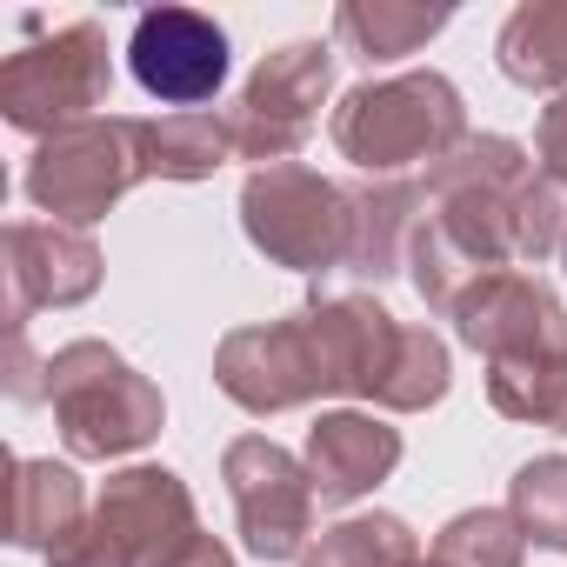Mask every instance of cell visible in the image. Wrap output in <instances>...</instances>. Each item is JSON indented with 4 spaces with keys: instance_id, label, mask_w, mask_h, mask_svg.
I'll return each instance as SVG.
<instances>
[{
    "instance_id": "1",
    "label": "cell",
    "mask_w": 567,
    "mask_h": 567,
    "mask_svg": "<svg viewBox=\"0 0 567 567\" xmlns=\"http://www.w3.org/2000/svg\"><path fill=\"white\" fill-rule=\"evenodd\" d=\"M560 187L527 161V147L507 134H467L427 174V214L408 247V280L434 315H454L481 274L540 267L547 254H560Z\"/></svg>"
},
{
    "instance_id": "2",
    "label": "cell",
    "mask_w": 567,
    "mask_h": 567,
    "mask_svg": "<svg viewBox=\"0 0 567 567\" xmlns=\"http://www.w3.org/2000/svg\"><path fill=\"white\" fill-rule=\"evenodd\" d=\"M341 161H354L368 181H414V167H441L467 141V101L447 74H394V81H361L341 94L328 121Z\"/></svg>"
},
{
    "instance_id": "3",
    "label": "cell",
    "mask_w": 567,
    "mask_h": 567,
    "mask_svg": "<svg viewBox=\"0 0 567 567\" xmlns=\"http://www.w3.org/2000/svg\"><path fill=\"white\" fill-rule=\"evenodd\" d=\"M48 408L74 461H121L161 441L167 401L161 388L107 341H68L48 354Z\"/></svg>"
},
{
    "instance_id": "4",
    "label": "cell",
    "mask_w": 567,
    "mask_h": 567,
    "mask_svg": "<svg viewBox=\"0 0 567 567\" xmlns=\"http://www.w3.org/2000/svg\"><path fill=\"white\" fill-rule=\"evenodd\" d=\"M240 227L247 240L288 274H334L354 254V194L308 161L254 167L240 187Z\"/></svg>"
},
{
    "instance_id": "5",
    "label": "cell",
    "mask_w": 567,
    "mask_h": 567,
    "mask_svg": "<svg viewBox=\"0 0 567 567\" xmlns=\"http://www.w3.org/2000/svg\"><path fill=\"white\" fill-rule=\"evenodd\" d=\"M107 94H114V48L101 21H68L48 41H28L21 54L0 61V114L34 141L101 121Z\"/></svg>"
},
{
    "instance_id": "6",
    "label": "cell",
    "mask_w": 567,
    "mask_h": 567,
    "mask_svg": "<svg viewBox=\"0 0 567 567\" xmlns=\"http://www.w3.org/2000/svg\"><path fill=\"white\" fill-rule=\"evenodd\" d=\"M141 181H147L141 121H127V114H101V121H81V127L41 141L28 154V174H21L28 200L41 214H54L61 227H81V234L94 220H107L127 200V187H141Z\"/></svg>"
},
{
    "instance_id": "7",
    "label": "cell",
    "mask_w": 567,
    "mask_h": 567,
    "mask_svg": "<svg viewBox=\"0 0 567 567\" xmlns=\"http://www.w3.org/2000/svg\"><path fill=\"white\" fill-rule=\"evenodd\" d=\"M334 87V48L328 41H288L260 54V68L247 74L240 101L227 107L234 121V154L254 167H280L295 161L321 121V101Z\"/></svg>"
},
{
    "instance_id": "8",
    "label": "cell",
    "mask_w": 567,
    "mask_h": 567,
    "mask_svg": "<svg viewBox=\"0 0 567 567\" xmlns=\"http://www.w3.org/2000/svg\"><path fill=\"white\" fill-rule=\"evenodd\" d=\"M220 481L234 494V520L254 560H301L315 547V474L267 434H240L220 454Z\"/></svg>"
},
{
    "instance_id": "9",
    "label": "cell",
    "mask_w": 567,
    "mask_h": 567,
    "mask_svg": "<svg viewBox=\"0 0 567 567\" xmlns=\"http://www.w3.org/2000/svg\"><path fill=\"white\" fill-rule=\"evenodd\" d=\"M214 388L240 414H288V408L328 401V368H321V341H315L308 308L220 334V348H214Z\"/></svg>"
},
{
    "instance_id": "10",
    "label": "cell",
    "mask_w": 567,
    "mask_h": 567,
    "mask_svg": "<svg viewBox=\"0 0 567 567\" xmlns=\"http://www.w3.org/2000/svg\"><path fill=\"white\" fill-rule=\"evenodd\" d=\"M447 321L487 368H534V361H560L567 354V308L527 267L481 274L474 288L454 301Z\"/></svg>"
},
{
    "instance_id": "11",
    "label": "cell",
    "mask_w": 567,
    "mask_h": 567,
    "mask_svg": "<svg viewBox=\"0 0 567 567\" xmlns=\"http://www.w3.org/2000/svg\"><path fill=\"white\" fill-rule=\"evenodd\" d=\"M227 28L200 8H147L127 41V68L141 94H154L167 114L207 107L227 87Z\"/></svg>"
},
{
    "instance_id": "12",
    "label": "cell",
    "mask_w": 567,
    "mask_h": 567,
    "mask_svg": "<svg viewBox=\"0 0 567 567\" xmlns=\"http://www.w3.org/2000/svg\"><path fill=\"white\" fill-rule=\"evenodd\" d=\"M101 540L127 560V567H174L194 540H200V514H194V494L174 467H121L107 474V487L94 494V514Z\"/></svg>"
},
{
    "instance_id": "13",
    "label": "cell",
    "mask_w": 567,
    "mask_h": 567,
    "mask_svg": "<svg viewBox=\"0 0 567 567\" xmlns=\"http://www.w3.org/2000/svg\"><path fill=\"white\" fill-rule=\"evenodd\" d=\"M101 288V247L61 220H14L8 227V334H28L41 308H81Z\"/></svg>"
},
{
    "instance_id": "14",
    "label": "cell",
    "mask_w": 567,
    "mask_h": 567,
    "mask_svg": "<svg viewBox=\"0 0 567 567\" xmlns=\"http://www.w3.org/2000/svg\"><path fill=\"white\" fill-rule=\"evenodd\" d=\"M308 321L321 341L328 394H361L381 408L394 361H401V341H408V321H394L374 295H321V301H308Z\"/></svg>"
},
{
    "instance_id": "15",
    "label": "cell",
    "mask_w": 567,
    "mask_h": 567,
    "mask_svg": "<svg viewBox=\"0 0 567 567\" xmlns=\"http://www.w3.org/2000/svg\"><path fill=\"white\" fill-rule=\"evenodd\" d=\"M308 474H315V494L328 507H348L361 494H374L394 467H401V427H388L381 414H354V408H334L308 427Z\"/></svg>"
},
{
    "instance_id": "16",
    "label": "cell",
    "mask_w": 567,
    "mask_h": 567,
    "mask_svg": "<svg viewBox=\"0 0 567 567\" xmlns=\"http://www.w3.org/2000/svg\"><path fill=\"white\" fill-rule=\"evenodd\" d=\"M354 254L348 274L361 280H394L408 274L414 227L427 214V181H354Z\"/></svg>"
},
{
    "instance_id": "17",
    "label": "cell",
    "mask_w": 567,
    "mask_h": 567,
    "mask_svg": "<svg viewBox=\"0 0 567 567\" xmlns=\"http://www.w3.org/2000/svg\"><path fill=\"white\" fill-rule=\"evenodd\" d=\"M87 487L68 461L48 454H21L14 461V507H8V540L28 554H54L81 520H87Z\"/></svg>"
},
{
    "instance_id": "18",
    "label": "cell",
    "mask_w": 567,
    "mask_h": 567,
    "mask_svg": "<svg viewBox=\"0 0 567 567\" xmlns=\"http://www.w3.org/2000/svg\"><path fill=\"white\" fill-rule=\"evenodd\" d=\"M234 154V121L214 107H187V114H154L141 121V167L147 181H214Z\"/></svg>"
},
{
    "instance_id": "19",
    "label": "cell",
    "mask_w": 567,
    "mask_h": 567,
    "mask_svg": "<svg viewBox=\"0 0 567 567\" xmlns=\"http://www.w3.org/2000/svg\"><path fill=\"white\" fill-rule=\"evenodd\" d=\"M494 61L527 94H567V0H520L494 41Z\"/></svg>"
},
{
    "instance_id": "20",
    "label": "cell",
    "mask_w": 567,
    "mask_h": 567,
    "mask_svg": "<svg viewBox=\"0 0 567 567\" xmlns=\"http://www.w3.org/2000/svg\"><path fill=\"white\" fill-rule=\"evenodd\" d=\"M447 21H454V8H414V0H348V8H334L341 48L354 61H368V68L421 54Z\"/></svg>"
},
{
    "instance_id": "21",
    "label": "cell",
    "mask_w": 567,
    "mask_h": 567,
    "mask_svg": "<svg viewBox=\"0 0 567 567\" xmlns=\"http://www.w3.org/2000/svg\"><path fill=\"white\" fill-rule=\"evenodd\" d=\"M414 560L421 540L401 514H348L301 554V567H414Z\"/></svg>"
},
{
    "instance_id": "22",
    "label": "cell",
    "mask_w": 567,
    "mask_h": 567,
    "mask_svg": "<svg viewBox=\"0 0 567 567\" xmlns=\"http://www.w3.org/2000/svg\"><path fill=\"white\" fill-rule=\"evenodd\" d=\"M507 514L520 520L527 547L567 554V454H534L507 481Z\"/></svg>"
},
{
    "instance_id": "23",
    "label": "cell",
    "mask_w": 567,
    "mask_h": 567,
    "mask_svg": "<svg viewBox=\"0 0 567 567\" xmlns=\"http://www.w3.org/2000/svg\"><path fill=\"white\" fill-rule=\"evenodd\" d=\"M434 554L447 567H520L527 560V534L507 507H467L434 534Z\"/></svg>"
},
{
    "instance_id": "24",
    "label": "cell",
    "mask_w": 567,
    "mask_h": 567,
    "mask_svg": "<svg viewBox=\"0 0 567 567\" xmlns=\"http://www.w3.org/2000/svg\"><path fill=\"white\" fill-rule=\"evenodd\" d=\"M487 401L507 421H534V427L567 434V354L534 361V368H487Z\"/></svg>"
},
{
    "instance_id": "25",
    "label": "cell",
    "mask_w": 567,
    "mask_h": 567,
    "mask_svg": "<svg viewBox=\"0 0 567 567\" xmlns=\"http://www.w3.org/2000/svg\"><path fill=\"white\" fill-rule=\"evenodd\" d=\"M447 381H454V368H447V341H441L434 328H408L381 408H388V414H427V408L447 401Z\"/></svg>"
},
{
    "instance_id": "26",
    "label": "cell",
    "mask_w": 567,
    "mask_h": 567,
    "mask_svg": "<svg viewBox=\"0 0 567 567\" xmlns=\"http://www.w3.org/2000/svg\"><path fill=\"white\" fill-rule=\"evenodd\" d=\"M534 154H540V174L567 194V94H554L540 107V127H534Z\"/></svg>"
},
{
    "instance_id": "27",
    "label": "cell",
    "mask_w": 567,
    "mask_h": 567,
    "mask_svg": "<svg viewBox=\"0 0 567 567\" xmlns=\"http://www.w3.org/2000/svg\"><path fill=\"white\" fill-rule=\"evenodd\" d=\"M174 567H234V554H227V540H214V534H200Z\"/></svg>"
},
{
    "instance_id": "28",
    "label": "cell",
    "mask_w": 567,
    "mask_h": 567,
    "mask_svg": "<svg viewBox=\"0 0 567 567\" xmlns=\"http://www.w3.org/2000/svg\"><path fill=\"white\" fill-rule=\"evenodd\" d=\"M414 567H447V560H441V554H421V560H414Z\"/></svg>"
},
{
    "instance_id": "29",
    "label": "cell",
    "mask_w": 567,
    "mask_h": 567,
    "mask_svg": "<svg viewBox=\"0 0 567 567\" xmlns=\"http://www.w3.org/2000/svg\"><path fill=\"white\" fill-rule=\"evenodd\" d=\"M560 267H567V234H560Z\"/></svg>"
}]
</instances>
